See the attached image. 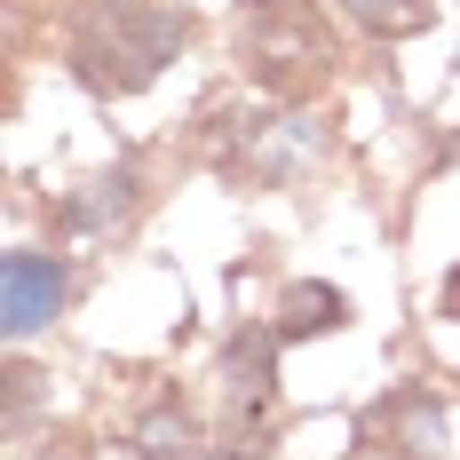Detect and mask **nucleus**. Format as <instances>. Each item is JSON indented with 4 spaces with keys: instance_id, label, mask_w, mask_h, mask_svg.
<instances>
[{
    "instance_id": "obj_1",
    "label": "nucleus",
    "mask_w": 460,
    "mask_h": 460,
    "mask_svg": "<svg viewBox=\"0 0 460 460\" xmlns=\"http://www.w3.org/2000/svg\"><path fill=\"white\" fill-rule=\"evenodd\" d=\"M183 40H190V16L159 8V0H88L72 24V72L95 95H136L175 64Z\"/></svg>"
},
{
    "instance_id": "obj_2",
    "label": "nucleus",
    "mask_w": 460,
    "mask_h": 460,
    "mask_svg": "<svg viewBox=\"0 0 460 460\" xmlns=\"http://www.w3.org/2000/svg\"><path fill=\"white\" fill-rule=\"evenodd\" d=\"M238 56L286 103L294 95H318L333 80V64H341V48H333V32H325V16L310 0H246L238 8Z\"/></svg>"
},
{
    "instance_id": "obj_3",
    "label": "nucleus",
    "mask_w": 460,
    "mask_h": 460,
    "mask_svg": "<svg viewBox=\"0 0 460 460\" xmlns=\"http://www.w3.org/2000/svg\"><path fill=\"white\" fill-rule=\"evenodd\" d=\"M64 294H72L64 262L40 254V246H16V254H8V270H0V325H8V341L40 333V325L64 310Z\"/></svg>"
},
{
    "instance_id": "obj_4",
    "label": "nucleus",
    "mask_w": 460,
    "mask_h": 460,
    "mask_svg": "<svg viewBox=\"0 0 460 460\" xmlns=\"http://www.w3.org/2000/svg\"><path fill=\"white\" fill-rule=\"evenodd\" d=\"M223 389H230V405L246 420L270 405V389H278V325H246L223 349Z\"/></svg>"
},
{
    "instance_id": "obj_5",
    "label": "nucleus",
    "mask_w": 460,
    "mask_h": 460,
    "mask_svg": "<svg viewBox=\"0 0 460 460\" xmlns=\"http://www.w3.org/2000/svg\"><path fill=\"white\" fill-rule=\"evenodd\" d=\"M349 325V302L333 286H286L278 302V341H302V333H341Z\"/></svg>"
},
{
    "instance_id": "obj_6",
    "label": "nucleus",
    "mask_w": 460,
    "mask_h": 460,
    "mask_svg": "<svg viewBox=\"0 0 460 460\" xmlns=\"http://www.w3.org/2000/svg\"><path fill=\"white\" fill-rule=\"evenodd\" d=\"M190 437H199V420H190L183 397H159V405L136 420V453H143V460H183Z\"/></svg>"
},
{
    "instance_id": "obj_7",
    "label": "nucleus",
    "mask_w": 460,
    "mask_h": 460,
    "mask_svg": "<svg viewBox=\"0 0 460 460\" xmlns=\"http://www.w3.org/2000/svg\"><path fill=\"white\" fill-rule=\"evenodd\" d=\"M349 8L366 16L381 40H405V32H420V24H429V0H349Z\"/></svg>"
},
{
    "instance_id": "obj_8",
    "label": "nucleus",
    "mask_w": 460,
    "mask_h": 460,
    "mask_svg": "<svg viewBox=\"0 0 460 460\" xmlns=\"http://www.w3.org/2000/svg\"><path fill=\"white\" fill-rule=\"evenodd\" d=\"M437 310H445V318L460 325V262H453V270H445V286H437Z\"/></svg>"
}]
</instances>
